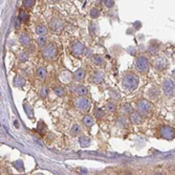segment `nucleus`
Masks as SVG:
<instances>
[{"mask_svg": "<svg viewBox=\"0 0 175 175\" xmlns=\"http://www.w3.org/2000/svg\"><path fill=\"white\" fill-rule=\"evenodd\" d=\"M138 83H140V79L133 72H128L124 76L123 81H122V85L123 88L126 91H133L138 88Z\"/></svg>", "mask_w": 175, "mask_h": 175, "instance_id": "nucleus-1", "label": "nucleus"}, {"mask_svg": "<svg viewBox=\"0 0 175 175\" xmlns=\"http://www.w3.org/2000/svg\"><path fill=\"white\" fill-rule=\"evenodd\" d=\"M135 68L138 69L140 72H148L150 68V62L148 60V58L144 57V56H140L135 59L134 61Z\"/></svg>", "mask_w": 175, "mask_h": 175, "instance_id": "nucleus-2", "label": "nucleus"}, {"mask_svg": "<svg viewBox=\"0 0 175 175\" xmlns=\"http://www.w3.org/2000/svg\"><path fill=\"white\" fill-rule=\"evenodd\" d=\"M163 90L167 97L175 95V82L172 79H166L163 82Z\"/></svg>", "mask_w": 175, "mask_h": 175, "instance_id": "nucleus-3", "label": "nucleus"}, {"mask_svg": "<svg viewBox=\"0 0 175 175\" xmlns=\"http://www.w3.org/2000/svg\"><path fill=\"white\" fill-rule=\"evenodd\" d=\"M138 109L143 114H149L153 109V105L150 103L149 101L143 99V100H140L138 102Z\"/></svg>", "mask_w": 175, "mask_h": 175, "instance_id": "nucleus-4", "label": "nucleus"}, {"mask_svg": "<svg viewBox=\"0 0 175 175\" xmlns=\"http://www.w3.org/2000/svg\"><path fill=\"white\" fill-rule=\"evenodd\" d=\"M42 55L45 59H54L57 55V47H56L54 44H48L47 46H45L43 49V52H42Z\"/></svg>", "mask_w": 175, "mask_h": 175, "instance_id": "nucleus-5", "label": "nucleus"}, {"mask_svg": "<svg viewBox=\"0 0 175 175\" xmlns=\"http://www.w3.org/2000/svg\"><path fill=\"white\" fill-rule=\"evenodd\" d=\"M71 52L72 55L76 56V57H81V56L84 54V50H85V46H84L83 43H81L79 41H76L71 44Z\"/></svg>", "mask_w": 175, "mask_h": 175, "instance_id": "nucleus-6", "label": "nucleus"}, {"mask_svg": "<svg viewBox=\"0 0 175 175\" xmlns=\"http://www.w3.org/2000/svg\"><path fill=\"white\" fill-rule=\"evenodd\" d=\"M76 106L82 111H87L90 107V101L89 99L85 98V97H81L76 101Z\"/></svg>", "mask_w": 175, "mask_h": 175, "instance_id": "nucleus-7", "label": "nucleus"}, {"mask_svg": "<svg viewBox=\"0 0 175 175\" xmlns=\"http://www.w3.org/2000/svg\"><path fill=\"white\" fill-rule=\"evenodd\" d=\"M64 22L60 19H54V20L50 21V29L54 31V32H60L61 29H63Z\"/></svg>", "mask_w": 175, "mask_h": 175, "instance_id": "nucleus-8", "label": "nucleus"}, {"mask_svg": "<svg viewBox=\"0 0 175 175\" xmlns=\"http://www.w3.org/2000/svg\"><path fill=\"white\" fill-rule=\"evenodd\" d=\"M168 65V60L166 58H158L154 61V67L158 70H163Z\"/></svg>", "mask_w": 175, "mask_h": 175, "instance_id": "nucleus-9", "label": "nucleus"}, {"mask_svg": "<svg viewBox=\"0 0 175 175\" xmlns=\"http://www.w3.org/2000/svg\"><path fill=\"white\" fill-rule=\"evenodd\" d=\"M72 90H74L78 95H81V97L86 95L87 92H88L87 87L83 86V85H75V86H72Z\"/></svg>", "mask_w": 175, "mask_h": 175, "instance_id": "nucleus-10", "label": "nucleus"}, {"mask_svg": "<svg viewBox=\"0 0 175 175\" xmlns=\"http://www.w3.org/2000/svg\"><path fill=\"white\" fill-rule=\"evenodd\" d=\"M161 134H163L164 138H168V140H171V138H173L175 136V132L170 127H164L163 130H161Z\"/></svg>", "mask_w": 175, "mask_h": 175, "instance_id": "nucleus-11", "label": "nucleus"}, {"mask_svg": "<svg viewBox=\"0 0 175 175\" xmlns=\"http://www.w3.org/2000/svg\"><path fill=\"white\" fill-rule=\"evenodd\" d=\"M74 78H75V81H77V82H82L85 78V70L83 68L77 69L74 74Z\"/></svg>", "mask_w": 175, "mask_h": 175, "instance_id": "nucleus-12", "label": "nucleus"}, {"mask_svg": "<svg viewBox=\"0 0 175 175\" xmlns=\"http://www.w3.org/2000/svg\"><path fill=\"white\" fill-rule=\"evenodd\" d=\"M71 80V74L67 70H64L60 74V81L63 83H69Z\"/></svg>", "mask_w": 175, "mask_h": 175, "instance_id": "nucleus-13", "label": "nucleus"}, {"mask_svg": "<svg viewBox=\"0 0 175 175\" xmlns=\"http://www.w3.org/2000/svg\"><path fill=\"white\" fill-rule=\"evenodd\" d=\"M19 41L23 46H29L31 44V38L27 34H21L19 37Z\"/></svg>", "mask_w": 175, "mask_h": 175, "instance_id": "nucleus-14", "label": "nucleus"}, {"mask_svg": "<svg viewBox=\"0 0 175 175\" xmlns=\"http://www.w3.org/2000/svg\"><path fill=\"white\" fill-rule=\"evenodd\" d=\"M130 121L133 124H141L143 122V118H142L140 113L138 112H131V116H130Z\"/></svg>", "mask_w": 175, "mask_h": 175, "instance_id": "nucleus-15", "label": "nucleus"}, {"mask_svg": "<svg viewBox=\"0 0 175 175\" xmlns=\"http://www.w3.org/2000/svg\"><path fill=\"white\" fill-rule=\"evenodd\" d=\"M37 77L40 80H46V78H47V70H46L45 67H39L37 69Z\"/></svg>", "mask_w": 175, "mask_h": 175, "instance_id": "nucleus-16", "label": "nucleus"}, {"mask_svg": "<svg viewBox=\"0 0 175 175\" xmlns=\"http://www.w3.org/2000/svg\"><path fill=\"white\" fill-rule=\"evenodd\" d=\"M104 79H105V76H104L103 72H97L95 76H93V78H92V81H93V83L95 84H100L102 83L104 81Z\"/></svg>", "mask_w": 175, "mask_h": 175, "instance_id": "nucleus-17", "label": "nucleus"}, {"mask_svg": "<svg viewBox=\"0 0 175 175\" xmlns=\"http://www.w3.org/2000/svg\"><path fill=\"white\" fill-rule=\"evenodd\" d=\"M36 33H37L39 36H45L46 33H47V29H46L45 25L38 24V25L36 26Z\"/></svg>", "mask_w": 175, "mask_h": 175, "instance_id": "nucleus-18", "label": "nucleus"}, {"mask_svg": "<svg viewBox=\"0 0 175 175\" xmlns=\"http://www.w3.org/2000/svg\"><path fill=\"white\" fill-rule=\"evenodd\" d=\"M83 124L86 127H92L95 125V121L90 115H85L83 118Z\"/></svg>", "mask_w": 175, "mask_h": 175, "instance_id": "nucleus-19", "label": "nucleus"}, {"mask_svg": "<svg viewBox=\"0 0 175 175\" xmlns=\"http://www.w3.org/2000/svg\"><path fill=\"white\" fill-rule=\"evenodd\" d=\"M148 95H149L151 99H157L159 97V90H158L156 87H152L150 88V90L148 91Z\"/></svg>", "mask_w": 175, "mask_h": 175, "instance_id": "nucleus-20", "label": "nucleus"}, {"mask_svg": "<svg viewBox=\"0 0 175 175\" xmlns=\"http://www.w3.org/2000/svg\"><path fill=\"white\" fill-rule=\"evenodd\" d=\"M92 62L95 64V65H99V66H103L105 65V60L102 56H95L92 58Z\"/></svg>", "mask_w": 175, "mask_h": 175, "instance_id": "nucleus-21", "label": "nucleus"}, {"mask_svg": "<svg viewBox=\"0 0 175 175\" xmlns=\"http://www.w3.org/2000/svg\"><path fill=\"white\" fill-rule=\"evenodd\" d=\"M14 85L16 87L21 88V87H23L24 85H25V80L21 77H16L15 78V80H14Z\"/></svg>", "mask_w": 175, "mask_h": 175, "instance_id": "nucleus-22", "label": "nucleus"}, {"mask_svg": "<svg viewBox=\"0 0 175 175\" xmlns=\"http://www.w3.org/2000/svg\"><path fill=\"white\" fill-rule=\"evenodd\" d=\"M79 143H80L81 147L86 148V147H88L89 145H90V138H87V136H82V138H80V140H79Z\"/></svg>", "mask_w": 175, "mask_h": 175, "instance_id": "nucleus-23", "label": "nucleus"}, {"mask_svg": "<svg viewBox=\"0 0 175 175\" xmlns=\"http://www.w3.org/2000/svg\"><path fill=\"white\" fill-rule=\"evenodd\" d=\"M14 167L19 172H24V166H23L22 161H17L16 163H14Z\"/></svg>", "mask_w": 175, "mask_h": 175, "instance_id": "nucleus-24", "label": "nucleus"}, {"mask_svg": "<svg viewBox=\"0 0 175 175\" xmlns=\"http://www.w3.org/2000/svg\"><path fill=\"white\" fill-rule=\"evenodd\" d=\"M55 93L58 97H64V95H65V89H64L63 87L58 86L55 88Z\"/></svg>", "mask_w": 175, "mask_h": 175, "instance_id": "nucleus-25", "label": "nucleus"}, {"mask_svg": "<svg viewBox=\"0 0 175 175\" xmlns=\"http://www.w3.org/2000/svg\"><path fill=\"white\" fill-rule=\"evenodd\" d=\"M95 116L98 118H102L104 115H105V110H104L103 108H95Z\"/></svg>", "mask_w": 175, "mask_h": 175, "instance_id": "nucleus-26", "label": "nucleus"}, {"mask_svg": "<svg viewBox=\"0 0 175 175\" xmlns=\"http://www.w3.org/2000/svg\"><path fill=\"white\" fill-rule=\"evenodd\" d=\"M18 58H19V60L22 61V62H25V61L29 60V52H22L19 54V56H18Z\"/></svg>", "mask_w": 175, "mask_h": 175, "instance_id": "nucleus-27", "label": "nucleus"}, {"mask_svg": "<svg viewBox=\"0 0 175 175\" xmlns=\"http://www.w3.org/2000/svg\"><path fill=\"white\" fill-rule=\"evenodd\" d=\"M24 110H25L26 114H29V118H33V108L31 107L29 104H24Z\"/></svg>", "mask_w": 175, "mask_h": 175, "instance_id": "nucleus-28", "label": "nucleus"}, {"mask_svg": "<svg viewBox=\"0 0 175 175\" xmlns=\"http://www.w3.org/2000/svg\"><path fill=\"white\" fill-rule=\"evenodd\" d=\"M149 52L152 54V55H156L158 52H159V46L158 45H154V44H151L149 46Z\"/></svg>", "mask_w": 175, "mask_h": 175, "instance_id": "nucleus-29", "label": "nucleus"}, {"mask_svg": "<svg viewBox=\"0 0 175 175\" xmlns=\"http://www.w3.org/2000/svg\"><path fill=\"white\" fill-rule=\"evenodd\" d=\"M18 18H19L22 22H27V20H29V15L26 14L25 12H20V13H19V16H18Z\"/></svg>", "mask_w": 175, "mask_h": 175, "instance_id": "nucleus-30", "label": "nucleus"}, {"mask_svg": "<svg viewBox=\"0 0 175 175\" xmlns=\"http://www.w3.org/2000/svg\"><path fill=\"white\" fill-rule=\"evenodd\" d=\"M46 41H47V39H46L45 36H40V37L38 38V44H39L40 47H44L45 46Z\"/></svg>", "mask_w": 175, "mask_h": 175, "instance_id": "nucleus-31", "label": "nucleus"}, {"mask_svg": "<svg viewBox=\"0 0 175 175\" xmlns=\"http://www.w3.org/2000/svg\"><path fill=\"white\" fill-rule=\"evenodd\" d=\"M45 125H44V123H42V122H39V124H38V131H39V133H41V134H44L45 133Z\"/></svg>", "mask_w": 175, "mask_h": 175, "instance_id": "nucleus-32", "label": "nucleus"}, {"mask_svg": "<svg viewBox=\"0 0 175 175\" xmlns=\"http://www.w3.org/2000/svg\"><path fill=\"white\" fill-rule=\"evenodd\" d=\"M47 95H48V89H47V87L43 86L40 90V97L41 98H46Z\"/></svg>", "mask_w": 175, "mask_h": 175, "instance_id": "nucleus-33", "label": "nucleus"}, {"mask_svg": "<svg viewBox=\"0 0 175 175\" xmlns=\"http://www.w3.org/2000/svg\"><path fill=\"white\" fill-rule=\"evenodd\" d=\"M90 16H91L92 18H98L99 16H100V11H99L98 9H92L91 11H90Z\"/></svg>", "mask_w": 175, "mask_h": 175, "instance_id": "nucleus-34", "label": "nucleus"}, {"mask_svg": "<svg viewBox=\"0 0 175 175\" xmlns=\"http://www.w3.org/2000/svg\"><path fill=\"white\" fill-rule=\"evenodd\" d=\"M36 0H23V4L26 6V7H32L35 4Z\"/></svg>", "mask_w": 175, "mask_h": 175, "instance_id": "nucleus-35", "label": "nucleus"}, {"mask_svg": "<svg viewBox=\"0 0 175 175\" xmlns=\"http://www.w3.org/2000/svg\"><path fill=\"white\" fill-rule=\"evenodd\" d=\"M79 132H80V126L78 124H74L71 127V133L72 134H77Z\"/></svg>", "mask_w": 175, "mask_h": 175, "instance_id": "nucleus-36", "label": "nucleus"}, {"mask_svg": "<svg viewBox=\"0 0 175 175\" xmlns=\"http://www.w3.org/2000/svg\"><path fill=\"white\" fill-rule=\"evenodd\" d=\"M107 110L110 112L115 111V105L113 103H111V102H109V103L107 104Z\"/></svg>", "mask_w": 175, "mask_h": 175, "instance_id": "nucleus-37", "label": "nucleus"}, {"mask_svg": "<svg viewBox=\"0 0 175 175\" xmlns=\"http://www.w3.org/2000/svg\"><path fill=\"white\" fill-rule=\"evenodd\" d=\"M104 4H105L107 7H113L114 1H113V0H105V1H104Z\"/></svg>", "mask_w": 175, "mask_h": 175, "instance_id": "nucleus-38", "label": "nucleus"}, {"mask_svg": "<svg viewBox=\"0 0 175 175\" xmlns=\"http://www.w3.org/2000/svg\"><path fill=\"white\" fill-rule=\"evenodd\" d=\"M124 110L126 112H132V107L130 106L129 104H126V105L124 106Z\"/></svg>", "mask_w": 175, "mask_h": 175, "instance_id": "nucleus-39", "label": "nucleus"}, {"mask_svg": "<svg viewBox=\"0 0 175 175\" xmlns=\"http://www.w3.org/2000/svg\"><path fill=\"white\" fill-rule=\"evenodd\" d=\"M20 24H21V20L19 19V18H17V20H16V24H15V29H20Z\"/></svg>", "mask_w": 175, "mask_h": 175, "instance_id": "nucleus-40", "label": "nucleus"}, {"mask_svg": "<svg viewBox=\"0 0 175 175\" xmlns=\"http://www.w3.org/2000/svg\"><path fill=\"white\" fill-rule=\"evenodd\" d=\"M153 175H164V174H163V173H161V172H155Z\"/></svg>", "mask_w": 175, "mask_h": 175, "instance_id": "nucleus-41", "label": "nucleus"}, {"mask_svg": "<svg viewBox=\"0 0 175 175\" xmlns=\"http://www.w3.org/2000/svg\"><path fill=\"white\" fill-rule=\"evenodd\" d=\"M173 78H175V70L173 71Z\"/></svg>", "mask_w": 175, "mask_h": 175, "instance_id": "nucleus-42", "label": "nucleus"}, {"mask_svg": "<svg viewBox=\"0 0 175 175\" xmlns=\"http://www.w3.org/2000/svg\"><path fill=\"white\" fill-rule=\"evenodd\" d=\"M37 175H43V174H37Z\"/></svg>", "mask_w": 175, "mask_h": 175, "instance_id": "nucleus-43", "label": "nucleus"}]
</instances>
